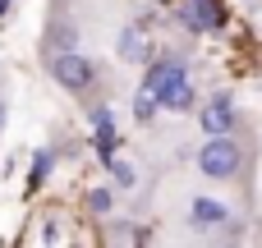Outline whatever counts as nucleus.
<instances>
[{"mask_svg":"<svg viewBox=\"0 0 262 248\" xmlns=\"http://www.w3.org/2000/svg\"><path fill=\"white\" fill-rule=\"evenodd\" d=\"M198 166H203V175H212V179H230V175L239 170V147L230 143V133H212V143L198 152Z\"/></svg>","mask_w":262,"mask_h":248,"instance_id":"f257e3e1","label":"nucleus"},{"mask_svg":"<svg viewBox=\"0 0 262 248\" xmlns=\"http://www.w3.org/2000/svg\"><path fill=\"white\" fill-rule=\"evenodd\" d=\"M55 78H60L64 87H74V92H88L97 74H92V64H88L83 55H60V60H55Z\"/></svg>","mask_w":262,"mask_h":248,"instance_id":"f03ea898","label":"nucleus"},{"mask_svg":"<svg viewBox=\"0 0 262 248\" xmlns=\"http://www.w3.org/2000/svg\"><path fill=\"white\" fill-rule=\"evenodd\" d=\"M203 129H207V133H230V129H235V110H230V101L216 97V101L203 110Z\"/></svg>","mask_w":262,"mask_h":248,"instance_id":"7ed1b4c3","label":"nucleus"},{"mask_svg":"<svg viewBox=\"0 0 262 248\" xmlns=\"http://www.w3.org/2000/svg\"><path fill=\"white\" fill-rule=\"evenodd\" d=\"M184 18H189V28H221V9L212 0H189Z\"/></svg>","mask_w":262,"mask_h":248,"instance_id":"20e7f679","label":"nucleus"},{"mask_svg":"<svg viewBox=\"0 0 262 248\" xmlns=\"http://www.w3.org/2000/svg\"><path fill=\"white\" fill-rule=\"evenodd\" d=\"M175 78H184V64H175V60H161V64H152V69H147V83H143V87H152V92H166Z\"/></svg>","mask_w":262,"mask_h":248,"instance_id":"39448f33","label":"nucleus"},{"mask_svg":"<svg viewBox=\"0 0 262 248\" xmlns=\"http://www.w3.org/2000/svg\"><path fill=\"white\" fill-rule=\"evenodd\" d=\"M92 124H97V147H101V161H111V147H115V120L106 106L92 110Z\"/></svg>","mask_w":262,"mask_h":248,"instance_id":"423d86ee","label":"nucleus"},{"mask_svg":"<svg viewBox=\"0 0 262 248\" xmlns=\"http://www.w3.org/2000/svg\"><path fill=\"white\" fill-rule=\"evenodd\" d=\"M221 221H230V212H226L221 202H212V198H198V202H193V226L212 230V226H221Z\"/></svg>","mask_w":262,"mask_h":248,"instance_id":"0eeeda50","label":"nucleus"},{"mask_svg":"<svg viewBox=\"0 0 262 248\" xmlns=\"http://www.w3.org/2000/svg\"><path fill=\"white\" fill-rule=\"evenodd\" d=\"M161 106H166V110H189V106H193V87H189V78H175V83L161 92Z\"/></svg>","mask_w":262,"mask_h":248,"instance_id":"6e6552de","label":"nucleus"},{"mask_svg":"<svg viewBox=\"0 0 262 248\" xmlns=\"http://www.w3.org/2000/svg\"><path fill=\"white\" fill-rule=\"evenodd\" d=\"M120 55H124V60H147V37H143L138 28H129V32L120 37Z\"/></svg>","mask_w":262,"mask_h":248,"instance_id":"1a4fd4ad","label":"nucleus"},{"mask_svg":"<svg viewBox=\"0 0 262 248\" xmlns=\"http://www.w3.org/2000/svg\"><path fill=\"white\" fill-rule=\"evenodd\" d=\"M157 106H161V92H152V87H143V92L134 97V115H138V120H152Z\"/></svg>","mask_w":262,"mask_h":248,"instance_id":"9d476101","label":"nucleus"},{"mask_svg":"<svg viewBox=\"0 0 262 248\" xmlns=\"http://www.w3.org/2000/svg\"><path fill=\"white\" fill-rule=\"evenodd\" d=\"M106 166H111V175H115L120 184H134V170H129L124 161H106Z\"/></svg>","mask_w":262,"mask_h":248,"instance_id":"9b49d317","label":"nucleus"},{"mask_svg":"<svg viewBox=\"0 0 262 248\" xmlns=\"http://www.w3.org/2000/svg\"><path fill=\"white\" fill-rule=\"evenodd\" d=\"M0 124H5V110H0Z\"/></svg>","mask_w":262,"mask_h":248,"instance_id":"f8f14e48","label":"nucleus"}]
</instances>
